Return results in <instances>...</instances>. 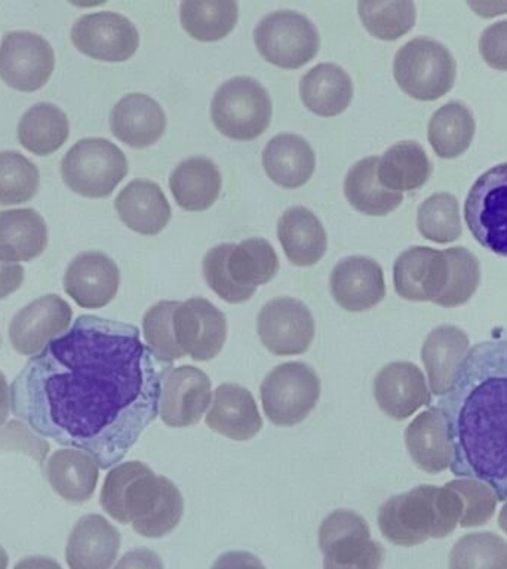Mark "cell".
<instances>
[{"label": "cell", "instance_id": "obj_23", "mask_svg": "<svg viewBox=\"0 0 507 569\" xmlns=\"http://www.w3.org/2000/svg\"><path fill=\"white\" fill-rule=\"evenodd\" d=\"M110 129L132 149H146L162 138L167 116L162 106L146 93H128L111 110Z\"/></svg>", "mask_w": 507, "mask_h": 569}, {"label": "cell", "instance_id": "obj_2", "mask_svg": "<svg viewBox=\"0 0 507 569\" xmlns=\"http://www.w3.org/2000/svg\"><path fill=\"white\" fill-rule=\"evenodd\" d=\"M451 471L507 500V337L471 347L439 400Z\"/></svg>", "mask_w": 507, "mask_h": 569}, {"label": "cell", "instance_id": "obj_20", "mask_svg": "<svg viewBox=\"0 0 507 569\" xmlns=\"http://www.w3.org/2000/svg\"><path fill=\"white\" fill-rule=\"evenodd\" d=\"M120 271L106 253H79L67 267L64 291L82 309H102L119 291Z\"/></svg>", "mask_w": 507, "mask_h": 569}, {"label": "cell", "instance_id": "obj_15", "mask_svg": "<svg viewBox=\"0 0 507 569\" xmlns=\"http://www.w3.org/2000/svg\"><path fill=\"white\" fill-rule=\"evenodd\" d=\"M78 51L93 60L123 62L140 47L136 26L120 13L101 11L87 13L76 20L70 33Z\"/></svg>", "mask_w": 507, "mask_h": 569}, {"label": "cell", "instance_id": "obj_26", "mask_svg": "<svg viewBox=\"0 0 507 569\" xmlns=\"http://www.w3.org/2000/svg\"><path fill=\"white\" fill-rule=\"evenodd\" d=\"M115 208L120 221L142 236L159 234L172 213L162 189L149 180H133L125 186Z\"/></svg>", "mask_w": 507, "mask_h": 569}, {"label": "cell", "instance_id": "obj_16", "mask_svg": "<svg viewBox=\"0 0 507 569\" xmlns=\"http://www.w3.org/2000/svg\"><path fill=\"white\" fill-rule=\"evenodd\" d=\"M173 336L185 356L208 362L226 345V315L205 298H190L180 302L173 313Z\"/></svg>", "mask_w": 507, "mask_h": 569}, {"label": "cell", "instance_id": "obj_48", "mask_svg": "<svg viewBox=\"0 0 507 569\" xmlns=\"http://www.w3.org/2000/svg\"><path fill=\"white\" fill-rule=\"evenodd\" d=\"M479 52L489 67L507 71V20L498 21L483 31Z\"/></svg>", "mask_w": 507, "mask_h": 569}, {"label": "cell", "instance_id": "obj_45", "mask_svg": "<svg viewBox=\"0 0 507 569\" xmlns=\"http://www.w3.org/2000/svg\"><path fill=\"white\" fill-rule=\"evenodd\" d=\"M445 252L449 261L448 284L438 306L451 309L466 305L474 297L480 283V264L469 249L456 247Z\"/></svg>", "mask_w": 507, "mask_h": 569}, {"label": "cell", "instance_id": "obj_4", "mask_svg": "<svg viewBox=\"0 0 507 569\" xmlns=\"http://www.w3.org/2000/svg\"><path fill=\"white\" fill-rule=\"evenodd\" d=\"M463 515L461 498L448 483L443 488L420 485L390 497L378 510L382 537L396 546L414 547L429 538L456 531Z\"/></svg>", "mask_w": 507, "mask_h": 569}, {"label": "cell", "instance_id": "obj_18", "mask_svg": "<svg viewBox=\"0 0 507 569\" xmlns=\"http://www.w3.org/2000/svg\"><path fill=\"white\" fill-rule=\"evenodd\" d=\"M73 310L57 293H48L17 311L9 325V338L17 353L36 356L70 327Z\"/></svg>", "mask_w": 507, "mask_h": 569}, {"label": "cell", "instance_id": "obj_43", "mask_svg": "<svg viewBox=\"0 0 507 569\" xmlns=\"http://www.w3.org/2000/svg\"><path fill=\"white\" fill-rule=\"evenodd\" d=\"M38 167L20 151H0V207L29 202L38 193Z\"/></svg>", "mask_w": 507, "mask_h": 569}, {"label": "cell", "instance_id": "obj_10", "mask_svg": "<svg viewBox=\"0 0 507 569\" xmlns=\"http://www.w3.org/2000/svg\"><path fill=\"white\" fill-rule=\"evenodd\" d=\"M324 569H380L385 549L371 538L369 525L351 510H336L319 528Z\"/></svg>", "mask_w": 507, "mask_h": 569}, {"label": "cell", "instance_id": "obj_37", "mask_svg": "<svg viewBox=\"0 0 507 569\" xmlns=\"http://www.w3.org/2000/svg\"><path fill=\"white\" fill-rule=\"evenodd\" d=\"M17 132L18 141L30 153L49 156L64 146L70 124L60 107L51 102H38L22 114Z\"/></svg>", "mask_w": 507, "mask_h": 569}, {"label": "cell", "instance_id": "obj_7", "mask_svg": "<svg viewBox=\"0 0 507 569\" xmlns=\"http://www.w3.org/2000/svg\"><path fill=\"white\" fill-rule=\"evenodd\" d=\"M274 104L260 82L247 76L227 80L213 93L211 119L222 136L252 141L270 127Z\"/></svg>", "mask_w": 507, "mask_h": 569}, {"label": "cell", "instance_id": "obj_13", "mask_svg": "<svg viewBox=\"0 0 507 569\" xmlns=\"http://www.w3.org/2000/svg\"><path fill=\"white\" fill-rule=\"evenodd\" d=\"M56 69V52L42 36L8 31L0 43V79L20 92L42 89Z\"/></svg>", "mask_w": 507, "mask_h": 569}, {"label": "cell", "instance_id": "obj_49", "mask_svg": "<svg viewBox=\"0 0 507 569\" xmlns=\"http://www.w3.org/2000/svg\"><path fill=\"white\" fill-rule=\"evenodd\" d=\"M113 569H165L162 559L150 549H136L125 553Z\"/></svg>", "mask_w": 507, "mask_h": 569}, {"label": "cell", "instance_id": "obj_1", "mask_svg": "<svg viewBox=\"0 0 507 569\" xmlns=\"http://www.w3.org/2000/svg\"><path fill=\"white\" fill-rule=\"evenodd\" d=\"M171 368L142 345L133 325L82 315L18 373L12 412L34 433L110 469L158 417Z\"/></svg>", "mask_w": 507, "mask_h": 569}, {"label": "cell", "instance_id": "obj_14", "mask_svg": "<svg viewBox=\"0 0 507 569\" xmlns=\"http://www.w3.org/2000/svg\"><path fill=\"white\" fill-rule=\"evenodd\" d=\"M315 319L309 307L296 298L280 297L262 306L257 318L258 337L270 353L301 355L315 338Z\"/></svg>", "mask_w": 507, "mask_h": 569}, {"label": "cell", "instance_id": "obj_8", "mask_svg": "<svg viewBox=\"0 0 507 569\" xmlns=\"http://www.w3.org/2000/svg\"><path fill=\"white\" fill-rule=\"evenodd\" d=\"M127 173V156L106 138H83L61 160L62 181L83 198H107Z\"/></svg>", "mask_w": 507, "mask_h": 569}, {"label": "cell", "instance_id": "obj_55", "mask_svg": "<svg viewBox=\"0 0 507 569\" xmlns=\"http://www.w3.org/2000/svg\"><path fill=\"white\" fill-rule=\"evenodd\" d=\"M498 525H500L503 531L507 533V500L505 501V506H503L500 516H498Z\"/></svg>", "mask_w": 507, "mask_h": 569}, {"label": "cell", "instance_id": "obj_6", "mask_svg": "<svg viewBox=\"0 0 507 569\" xmlns=\"http://www.w3.org/2000/svg\"><path fill=\"white\" fill-rule=\"evenodd\" d=\"M457 62L438 40L416 38L396 52L394 76L405 93L418 101H435L451 91Z\"/></svg>", "mask_w": 507, "mask_h": 569}, {"label": "cell", "instance_id": "obj_53", "mask_svg": "<svg viewBox=\"0 0 507 569\" xmlns=\"http://www.w3.org/2000/svg\"><path fill=\"white\" fill-rule=\"evenodd\" d=\"M11 408V389L8 387L7 377L0 371V427L8 420Z\"/></svg>", "mask_w": 507, "mask_h": 569}, {"label": "cell", "instance_id": "obj_38", "mask_svg": "<svg viewBox=\"0 0 507 569\" xmlns=\"http://www.w3.org/2000/svg\"><path fill=\"white\" fill-rule=\"evenodd\" d=\"M475 128L471 111L463 102L451 101L431 116L427 138L439 158L456 159L469 149Z\"/></svg>", "mask_w": 507, "mask_h": 569}, {"label": "cell", "instance_id": "obj_3", "mask_svg": "<svg viewBox=\"0 0 507 569\" xmlns=\"http://www.w3.org/2000/svg\"><path fill=\"white\" fill-rule=\"evenodd\" d=\"M102 510L133 531L160 538L173 531L185 513V498L176 483L141 461L122 462L106 476L100 493Z\"/></svg>", "mask_w": 507, "mask_h": 569}, {"label": "cell", "instance_id": "obj_40", "mask_svg": "<svg viewBox=\"0 0 507 569\" xmlns=\"http://www.w3.org/2000/svg\"><path fill=\"white\" fill-rule=\"evenodd\" d=\"M360 21L368 33L380 40H398L416 26V4L412 2H359Z\"/></svg>", "mask_w": 507, "mask_h": 569}, {"label": "cell", "instance_id": "obj_42", "mask_svg": "<svg viewBox=\"0 0 507 569\" xmlns=\"http://www.w3.org/2000/svg\"><path fill=\"white\" fill-rule=\"evenodd\" d=\"M417 227L426 239L435 243H449L463 233L460 207L456 196L435 193L420 204Z\"/></svg>", "mask_w": 507, "mask_h": 569}, {"label": "cell", "instance_id": "obj_29", "mask_svg": "<svg viewBox=\"0 0 507 569\" xmlns=\"http://www.w3.org/2000/svg\"><path fill=\"white\" fill-rule=\"evenodd\" d=\"M469 337L454 325L435 328L426 337L421 360L426 367L431 393H447L457 369L469 353Z\"/></svg>", "mask_w": 507, "mask_h": 569}, {"label": "cell", "instance_id": "obj_50", "mask_svg": "<svg viewBox=\"0 0 507 569\" xmlns=\"http://www.w3.org/2000/svg\"><path fill=\"white\" fill-rule=\"evenodd\" d=\"M211 569H267L258 556L249 551H227L212 563Z\"/></svg>", "mask_w": 507, "mask_h": 569}, {"label": "cell", "instance_id": "obj_33", "mask_svg": "<svg viewBox=\"0 0 507 569\" xmlns=\"http://www.w3.org/2000/svg\"><path fill=\"white\" fill-rule=\"evenodd\" d=\"M169 189L178 207L185 211H207L220 196L221 173L212 160L186 159L173 169L169 178Z\"/></svg>", "mask_w": 507, "mask_h": 569}, {"label": "cell", "instance_id": "obj_30", "mask_svg": "<svg viewBox=\"0 0 507 569\" xmlns=\"http://www.w3.org/2000/svg\"><path fill=\"white\" fill-rule=\"evenodd\" d=\"M278 238L294 266H315L327 252V231L319 218L305 207H294L282 213L278 221Z\"/></svg>", "mask_w": 507, "mask_h": 569}, {"label": "cell", "instance_id": "obj_11", "mask_svg": "<svg viewBox=\"0 0 507 569\" xmlns=\"http://www.w3.org/2000/svg\"><path fill=\"white\" fill-rule=\"evenodd\" d=\"M256 44L267 62L296 70L318 56L320 36L314 22L296 11L271 12L258 22Z\"/></svg>", "mask_w": 507, "mask_h": 569}, {"label": "cell", "instance_id": "obj_31", "mask_svg": "<svg viewBox=\"0 0 507 569\" xmlns=\"http://www.w3.org/2000/svg\"><path fill=\"white\" fill-rule=\"evenodd\" d=\"M302 104L320 118H334L347 110L354 100V82L340 66L322 62L302 76Z\"/></svg>", "mask_w": 507, "mask_h": 569}, {"label": "cell", "instance_id": "obj_5", "mask_svg": "<svg viewBox=\"0 0 507 569\" xmlns=\"http://www.w3.org/2000/svg\"><path fill=\"white\" fill-rule=\"evenodd\" d=\"M279 258L266 239L221 243L203 257V278L221 300L240 305L251 300L257 288L275 278Z\"/></svg>", "mask_w": 507, "mask_h": 569}, {"label": "cell", "instance_id": "obj_12", "mask_svg": "<svg viewBox=\"0 0 507 569\" xmlns=\"http://www.w3.org/2000/svg\"><path fill=\"white\" fill-rule=\"evenodd\" d=\"M465 220L484 248L507 257V163L489 168L471 186Z\"/></svg>", "mask_w": 507, "mask_h": 569}, {"label": "cell", "instance_id": "obj_24", "mask_svg": "<svg viewBox=\"0 0 507 569\" xmlns=\"http://www.w3.org/2000/svg\"><path fill=\"white\" fill-rule=\"evenodd\" d=\"M120 532L101 515H87L71 529L66 560L70 569H110L120 550Z\"/></svg>", "mask_w": 507, "mask_h": 569}, {"label": "cell", "instance_id": "obj_44", "mask_svg": "<svg viewBox=\"0 0 507 569\" xmlns=\"http://www.w3.org/2000/svg\"><path fill=\"white\" fill-rule=\"evenodd\" d=\"M180 301H159L146 311L142 318V331L147 347L160 362L172 365L178 359L186 358L173 336V313Z\"/></svg>", "mask_w": 507, "mask_h": 569}, {"label": "cell", "instance_id": "obj_47", "mask_svg": "<svg viewBox=\"0 0 507 569\" xmlns=\"http://www.w3.org/2000/svg\"><path fill=\"white\" fill-rule=\"evenodd\" d=\"M4 451L24 452L42 465L49 452V443L39 439L22 422L11 421L0 429V452Z\"/></svg>", "mask_w": 507, "mask_h": 569}, {"label": "cell", "instance_id": "obj_28", "mask_svg": "<svg viewBox=\"0 0 507 569\" xmlns=\"http://www.w3.org/2000/svg\"><path fill=\"white\" fill-rule=\"evenodd\" d=\"M405 445L414 465L426 473H443L451 466L447 427L438 407L427 409L409 422L405 429Z\"/></svg>", "mask_w": 507, "mask_h": 569}, {"label": "cell", "instance_id": "obj_25", "mask_svg": "<svg viewBox=\"0 0 507 569\" xmlns=\"http://www.w3.org/2000/svg\"><path fill=\"white\" fill-rule=\"evenodd\" d=\"M209 429L233 440H249L260 433L262 418L251 391L233 382L218 386L207 413Z\"/></svg>", "mask_w": 507, "mask_h": 569}, {"label": "cell", "instance_id": "obj_9", "mask_svg": "<svg viewBox=\"0 0 507 569\" xmlns=\"http://www.w3.org/2000/svg\"><path fill=\"white\" fill-rule=\"evenodd\" d=\"M320 389V378L310 365H279L261 382L260 396L266 417L279 427L300 425L318 403Z\"/></svg>", "mask_w": 507, "mask_h": 569}, {"label": "cell", "instance_id": "obj_46", "mask_svg": "<svg viewBox=\"0 0 507 569\" xmlns=\"http://www.w3.org/2000/svg\"><path fill=\"white\" fill-rule=\"evenodd\" d=\"M461 498V528H478L493 518L497 507V496L487 483L475 479H454L448 482Z\"/></svg>", "mask_w": 507, "mask_h": 569}, {"label": "cell", "instance_id": "obj_57", "mask_svg": "<svg viewBox=\"0 0 507 569\" xmlns=\"http://www.w3.org/2000/svg\"><path fill=\"white\" fill-rule=\"evenodd\" d=\"M0 345H2V338H0Z\"/></svg>", "mask_w": 507, "mask_h": 569}, {"label": "cell", "instance_id": "obj_27", "mask_svg": "<svg viewBox=\"0 0 507 569\" xmlns=\"http://www.w3.org/2000/svg\"><path fill=\"white\" fill-rule=\"evenodd\" d=\"M262 168L275 184L298 189L314 176L316 156L305 138L280 133L271 138L262 150Z\"/></svg>", "mask_w": 507, "mask_h": 569}, {"label": "cell", "instance_id": "obj_21", "mask_svg": "<svg viewBox=\"0 0 507 569\" xmlns=\"http://www.w3.org/2000/svg\"><path fill=\"white\" fill-rule=\"evenodd\" d=\"M374 398L378 408L396 421H404L431 402L421 369L411 362H391L377 373Z\"/></svg>", "mask_w": 507, "mask_h": 569}, {"label": "cell", "instance_id": "obj_52", "mask_svg": "<svg viewBox=\"0 0 507 569\" xmlns=\"http://www.w3.org/2000/svg\"><path fill=\"white\" fill-rule=\"evenodd\" d=\"M13 569H62L56 559L47 556H30L20 560Z\"/></svg>", "mask_w": 507, "mask_h": 569}, {"label": "cell", "instance_id": "obj_54", "mask_svg": "<svg viewBox=\"0 0 507 569\" xmlns=\"http://www.w3.org/2000/svg\"><path fill=\"white\" fill-rule=\"evenodd\" d=\"M469 7L478 13V16L483 17H494V16H501V13L507 12V3H471L469 2Z\"/></svg>", "mask_w": 507, "mask_h": 569}, {"label": "cell", "instance_id": "obj_19", "mask_svg": "<svg viewBox=\"0 0 507 569\" xmlns=\"http://www.w3.org/2000/svg\"><path fill=\"white\" fill-rule=\"evenodd\" d=\"M447 252L427 247H411L395 261L394 283L400 298L430 301L438 306L448 284Z\"/></svg>", "mask_w": 507, "mask_h": 569}, {"label": "cell", "instance_id": "obj_32", "mask_svg": "<svg viewBox=\"0 0 507 569\" xmlns=\"http://www.w3.org/2000/svg\"><path fill=\"white\" fill-rule=\"evenodd\" d=\"M48 247V227L31 208L0 212V261H31Z\"/></svg>", "mask_w": 507, "mask_h": 569}, {"label": "cell", "instance_id": "obj_22", "mask_svg": "<svg viewBox=\"0 0 507 569\" xmlns=\"http://www.w3.org/2000/svg\"><path fill=\"white\" fill-rule=\"evenodd\" d=\"M329 288L341 309L359 313L372 309L386 297L385 273L372 258H342L332 269Z\"/></svg>", "mask_w": 507, "mask_h": 569}, {"label": "cell", "instance_id": "obj_56", "mask_svg": "<svg viewBox=\"0 0 507 569\" xmlns=\"http://www.w3.org/2000/svg\"><path fill=\"white\" fill-rule=\"evenodd\" d=\"M9 563V558L7 550L3 549L2 546H0V569H7Z\"/></svg>", "mask_w": 507, "mask_h": 569}, {"label": "cell", "instance_id": "obj_36", "mask_svg": "<svg viewBox=\"0 0 507 569\" xmlns=\"http://www.w3.org/2000/svg\"><path fill=\"white\" fill-rule=\"evenodd\" d=\"M431 163L425 149L416 141H400L391 146L378 162L377 176L387 190L412 191L429 180Z\"/></svg>", "mask_w": 507, "mask_h": 569}, {"label": "cell", "instance_id": "obj_39", "mask_svg": "<svg viewBox=\"0 0 507 569\" xmlns=\"http://www.w3.org/2000/svg\"><path fill=\"white\" fill-rule=\"evenodd\" d=\"M239 3L235 0H187L180 7L186 33L199 42H218L238 24Z\"/></svg>", "mask_w": 507, "mask_h": 569}, {"label": "cell", "instance_id": "obj_35", "mask_svg": "<svg viewBox=\"0 0 507 569\" xmlns=\"http://www.w3.org/2000/svg\"><path fill=\"white\" fill-rule=\"evenodd\" d=\"M380 158L369 156L356 162L345 178V196L356 211L371 217H385L402 203L404 196L385 189L378 181Z\"/></svg>", "mask_w": 507, "mask_h": 569}, {"label": "cell", "instance_id": "obj_41", "mask_svg": "<svg viewBox=\"0 0 507 569\" xmlns=\"http://www.w3.org/2000/svg\"><path fill=\"white\" fill-rule=\"evenodd\" d=\"M449 569H507V541L494 532L467 533L454 545Z\"/></svg>", "mask_w": 507, "mask_h": 569}, {"label": "cell", "instance_id": "obj_51", "mask_svg": "<svg viewBox=\"0 0 507 569\" xmlns=\"http://www.w3.org/2000/svg\"><path fill=\"white\" fill-rule=\"evenodd\" d=\"M24 282V269L16 262L0 261V300L11 296Z\"/></svg>", "mask_w": 507, "mask_h": 569}, {"label": "cell", "instance_id": "obj_17", "mask_svg": "<svg viewBox=\"0 0 507 569\" xmlns=\"http://www.w3.org/2000/svg\"><path fill=\"white\" fill-rule=\"evenodd\" d=\"M211 380L202 369L191 365L169 369L160 391L159 416L173 429L196 426L211 405Z\"/></svg>", "mask_w": 507, "mask_h": 569}, {"label": "cell", "instance_id": "obj_34", "mask_svg": "<svg viewBox=\"0 0 507 569\" xmlns=\"http://www.w3.org/2000/svg\"><path fill=\"white\" fill-rule=\"evenodd\" d=\"M100 466L80 449H61L47 462L49 485L69 502H84L96 492Z\"/></svg>", "mask_w": 507, "mask_h": 569}]
</instances>
